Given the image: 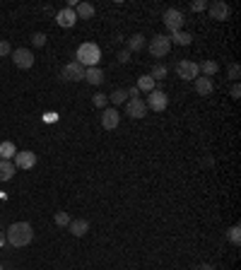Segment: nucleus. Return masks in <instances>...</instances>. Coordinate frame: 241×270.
I'll return each instance as SVG.
<instances>
[{
	"mask_svg": "<svg viewBox=\"0 0 241 270\" xmlns=\"http://www.w3.org/2000/svg\"><path fill=\"white\" fill-rule=\"evenodd\" d=\"M145 46H147V41H145L142 34H133V37L128 39V51H130V53H138V51H142Z\"/></svg>",
	"mask_w": 241,
	"mask_h": 270,
	"instance_id": "obj_19",
	"label": "nucleus"
},
{
	"mask_svg": "<svg viewBox=\"0 0 241 270\" xmlns=\"http://www.w3.org/2000/svg\"><path fill=\"white\" fill-rule=\"evenodd\" d=\"M166 73H169V70H166V65H164V63H155V65H152V70H150V77H152V80H164Z\"/></svg>",
	"mask_w": 241,
	"mask_h": 270,
	"instance_id": "obj_25",
	"label": "nucleus"
},
{
	"mask_svg": "<svg viewBox=\"0 0 241 270\" xmlns=\"http://www.w3.org/2000/svg\"><path fill=\"white\" fill-rule=\"evenodd\" d=\"M229 241H232L234 246H239V241H241V227L239 225H234V227L229 229Z\"/></svg>",
	"mask_w": 241,
	"mask_h": 270,
	"instance_id": "obj_29",
	"label": "nucleus"
},
{
	"mask_svg": "<svg viewBox=\"0 0 241 270\" xmlns=\"http://www.w3.org/2000/svg\"><path fill=\"white\" fill-rule=\"evenodd\" d=\"M109 102H111L114 106L125 104V102H128V92H125V89H114V92H111V97H109Z\"/></svg>",
	"mask_w": 241,
	"mask_h": 270,
	"instance_id": "obj_24",
	"label": "nucleus"
},
{
	"mask_svg": "<svg viewBox=\"0 0 241 270\" xmlns=\"http://www.w3.org/2000/svg\"><path fill=\"white\" fill-rule=\"evenodd\" d=\"M205 7H207V2H205V0H196V2H191V10H193V12H201V10H205Z\"/></svg>",
	"mask_w": 241,
	"mask_h": 270,
	"instance_id": "obj_32",
	"label": "nucleus"
},
{
	"mask_svg": "<svg viewBox=\"0 0 241 270\" xmlns=\"http://www.w3.org/2000/svg\"><path fill=\"white\" fill-rule=\"evenodd\" d=\"M17 154V150H15V143H0V159H12Z\"/></svg>",
	"mask_w": 241,
	"mask_h": 270,
	"instance_id": "obj_22",
	"label": "nucleus"
},
{
	"mask_svg": "<svg viewBox=\"0 0 241 270\" xmlns=\"http://www.w3.org/2000/svg\"><path fill=\"white\" fill-rule=\"evenodd\" d=\"M37 164V154L29 152V150H22V152L15 154V169H32Z\"/></svg>",
	"mask_w": 241,
	"mask_h": 270,
	"instance_id": "obj_12",
	"label": "nucleus"
},
{
	"mask_svg": "<svg viewBox=\"0 0 241 270\" xmlns=\"http://www.w3.org/2000/svg\"><path fill=\"white\" fill-rule=\"evenodd\" d=\"M169 48H171V41H169L166 34H155V37L150 39V53L155 58H164L169 53Z\"/></svg>",
	"mask_w": 241,
	"mask_h": 270,
	"instance_id": "obj_6",
	"label": "nucleus"
},
{
	"mask_svg": "<svg viewBox=\"0 0 241 270\" xmlns=\"http://www.w3.org/2000/svg\"><path fill=\"white\" fill-rule=\"evenodd\" d=\"M207 12H210V20L224 22V20H229V15H232V7H229L224 0H215V2L207 7Z\"/></svg>",
	"mask_w": 241,
	"mask_h": 270,
	"instance_id": "obj_9",
	"label": "nucleus"
},
{
	"mask_svg": "<svg viewBox=\"0 0 241 270\" xmlns=\"http://www.w3.org/2000/svg\"><path fill=\"white\" fill-rule=\"evenodd\" d=\"M198 70L202 73V77H212L220 70V63H217V61H202L201 65H198Z\"/></svg>",
	"mask_w": 241,
	"mask_h": 270,
	"instance_id": "obj_20",
	"label": "nucleus"
},
{
	"mask_svg": "<svg viewBox=\"0 0 241 270\" xmlns=\"http://www.w3.org/2000/svg\"><path fill=\"white\" fill-rule=\"evenodd\" d=\"M227 75H229V80L237 82V80L241 77V65L239 63H229V65H227Z\"/></svg>",
	"mask_w": 241,
	"mask_h": 270,
	"instance_id": "obj_27",
	"label": "nucleus"
},
{
	"mask_svg": "<svg viewBox=\"0 0 241 270\" xmlns=\"http://www.w3.org/2000/svg\"><path fill=\"white\" fill-rule=\"evenodd\" d=\"M176 75L181 77V80H186V82L201 77L198 63H193V61H179V63H176Z\"/></svg>",
	"mask_w": 241,
	"mask_h": 270,
	"instance_id": "obj_8",
	"label": "nucleus"
},
{
	"mask_svg": "<svg viewBox=\"0 0 241 270\" xmlns=\"http://www.w3.org/2000/svg\"><path fill=\"white\" fill-rule=\"evenodd\" d=\"M5 239H7L10 246H15V249H24V246L32 244L34 229H32L29 222H12V225L7 227V231H5Z\"/></svg>",
	"mask_w": 241,
	"mask_h": 270,
	"instance_id": "obj_1",
	"label": "nucleus"
},
{
	"mask_svg": "<svg viewBox=\"0 0 241 270\" xmlns=\"http://www.w3.org/2000/svg\"><path fill=\"white\" fill-rule=\"evenodd\" d=\"M128 61H130V51H128V48H123V51L119 53V63H128Z\"/></svg>",
	"mask_w": 241,
	"mask_h": 270,
	"instance_id": "obj_33",
	"label": "nucleus"
},
{
	"mask_svg": "<svg viewBox=\"0 0 241 270\" xmlns=\"http://www.w3.org/2000/svg\"><path fill=\"white\" fill-rule=\"evenodd\" d=\"M84 70H87V68H82L78 61H70V63L63 65L60 75H63L65 82H80V80H84Z\"/></svg>",
	"mask_w": 241,
	"mask_h": 270,
	"instance_id": "obj_7",
	"label": "nucleus"
},
{
	"mask_svg": "<svg viewBox=\"0 0 241 270\" xmlns=\"http://www.w3.org/2000/svg\"><path fill=\"white\" fill-rule=\"evenodd\" d=\"M84 80H87L89 84L99 87V84L104 82V73H101V68H99V65H97V68H87V70H84Z\"/></svg>",
	"mask_w": 241,
	"mask_h": 270,
	"instance_id": "obj_16",
	"label": "nucleus"
},
{
	"mask_svg": "<svg viewBox=\"0 0 241 270\" xmlns=\"http://www.w3.org/2000/svg\"><path fill=\"white\" fill-rule=\"evenodd\" d=\"M135 87H138L140 92H147V94H150V92L155 89V80H152L150 75H142L140 80H138V84H135Z\"/></svg>",
	"mask_w": 241,
	"mask_h": 270,
	"instance_id": "obj_23",
	"label": "nucleus"
},
{
	"mask_svg": "<svg viewBox=\"0 0 241 270\" xmlns=\"http://www.w3.org/2000/svg\"><path fill=\"white\" fill-rule=\"evenodd\" d=\"M94 5L92 2H78L75 5V15H78V20H92L94 17Z\"/></svg>",
	"mask_w": 241,
	"mask_h": 270,
	"instance_id": "obj_15",
	"label": "nucleus"
},
{
	"mask_svg": "<svg viewBox=\"0 0 241 270\" xmlns=\"http://www.w3.org/2000/svg\"><path fill=\"white\" fill-rule=\"evenodd\" d=\"M145 104H147V111H150V109H152V111H164L166 104H169V97H166L164 89H157V87H155V89L147 94Z\"/></svg>",
	"mask_w": 241,
	"mask_h": 270,
	"instance_id": "obj_4",
	"label": "nucleus"
},
{
	"mask_svg": "<svg viewBox=\"0 0 241 270\" xmlns=\"http://www.w3.org/2000/svg\"><path fill=\"white\" fill-rule=\"evenodd\" d=\"M125 92H128V97H130V99H138V94H140V89H138V87H130V89H125Z\"/></svg>",
	"mask_w": 241,
	"mask_h": 270,
	"instance_id": "obj_35",
	"label": "nucleus"
},
{
	"mask_svg": "<svg viewBox=\"0 0 241 270\" xmlns=\"http://www.w3.org/2000/svg\"><path fill=\"white\" fill-rule=\"evenodd\" d=\"M0 270H2V266H0Z\"/></svg>",
	"mask_w": 241,
	"mask_h": 270,
	"instance_id": "obj_38",
	"label": "nucleus"
},
{
	"mask_svg": "<svg viewBox=\"0 0 241 270\" xmlns=\"http://www.w3.org/2000/svg\"><path fill=\"white\" fill-rule=\"evenodd\" d=\"M5 244H7V239H5V231H0V249H2Z\"/></svg>",
	"mask_w": 241,
	"mask_h": 270,
	"instance_id": "obj_36",
	"label": "nucleus"
},
{
	"mask_svg": "<svg viewBox=\"0 0 241 270\" xmlns=\"http://www.w3.org/2000/svg\"><path fill=\"white\" fill-rule=\"evenodd\" d=\"M15 176V164L10 159H0V181H10Z\"/></svg>",
	"mask_w": 241,
	"mask_h": 270,
	"instance_id": "obj_18",
	"label": "nucleus"
},
{
	"mask_svg": "<svg viewBox=\"0 0 241 270\" xmlns=\"http://www.w3.org/2000/svg\"><path fill=\"white\" fill-rule=\"evenodd\" d=\"M10 53H12V46H10V41L0 39V56H10Z\"/></svg>",
	"mask_w": 241,
	"mask_h": 270,
	"instance_id": "obj_31",
	"label": "nucleus"
},
{
	"mask_svg": "<svg viewBox=\"0 0 241 270\" xmlns=\"http://www.w3.org/2000/svg\"><path fill=\"white\" fill-rule=\"evenodd\" d=\"M169 41H171V43H176V46H188V43L193 41V37H191L188 32H183V29H181V32L171 34V37H169Z\"/></svg>",
	"mask_w": 241,
	"mask_h": 270,
	"instance_id": "obj_21",
	"label": "nucleus"
},
{
	"mask_svg": "<svg viewBox=\"0 0 241 270\" xmlns=\"http://www.w3.org/2000/svg\"><path fill=\"white\" fill-rule=\"evenodd\" d=\"M10 56H12V61H15V68H20V70L34 68V53H32L29 48H15Z\"/></svg>",
	"mask_w": 241,
	"mask_h": 270,
	"instance_id": "obj_5",
	"label": "nucleus"
},
{
	"mask_svg": "<svg viewBox=\"0 0 241 270\" xmlns=\"http://www.w3.org/2000/svg\"><path fill=\"white\" fill-rule=\"evenodd\" d=\"M119 123H120L119 109H114V106H106V109H101V125H104L106 130H114V128H119Z\"/></svg>",
	"mask_w": 241,
	"mask_h": 270,
	"instance_id": "obj_11",
	"label": "nucleus"
},
{
	"mask_svg": "<svg viewBox=\"0 0 241 270\" xmlns=\"http://www.w3.org/2000/svg\"><path fill=\"white\" fill-rule=\"evenodd\" d=\"M56 225H58V227H68V225H70V215L63 212V210L56 212Z\"/></svg>",
	"mask_w": 241,
	"mask_h": 270,
	"instance_id": "obj_28",
	"label": "nucleus"
},
{
	"mask_svg": "<svg viewBox=\"0 0 241 270\" xmlns=\"http://www.w3.org/2000/svg\"><path fill=\"white\" fill-rule=\"evenodd\" d=\"M161 22H164V27L171 32V34H176V32H181L183 29V12L181 10H176V7H169L164 15H161Z\"/></svg>",
	"mask_w": 241,
	"mask_h": 270,
	"instance_id": "obj_3",
	"label": "nucleus"
},
{
	"mask_svg": "<svg viewBox=\"0 0 241 270\" xmlns=\"http://www.w3.org/2000/svg\"><path fill=\"white\" fill-rule=\"evenodd\" d=\"M193 82H196V94H201V97H210L212 89H215L212 77H196Z\"/></svg>",
	"mask_w": 241,
	"mask_h": 270,
	"instance_id": "obj_14",
	"label": "nucleus"
},
{
	"mask_svg": "<svg viewBox=\"0 0 241 270\" xmlns=\"http://www.w3.org/2000/svg\"><path fill=\"white\" fill-rule=\"evenodd\" d=\"M92 102H94V106H97V109H106V106H109V94H104V92H97Z\"/></svg>",
	"mask_w": 241,
	"mask_h": 270,
	"instance_id": "obj_26",
	"label": "nucleus"
},
{
	"mask_svg": "<svg viewBox=\"0 0 241 270\" xmlns=\"http://www.w3.org/2000/svg\"><path fill=\"white\" fill-rule=\"evenodd\" d=\"M56 22L60 24V27H75V22H78V15H75V10H70V7H65V10H60L58 15H56Z\"/></svg>",
	"mask_w": 241,
	"mask_h": 270,
	"instance_id": "obj_13",
	"label": "nucleus"
},
{
	"mask_svg": "<svg viewBox=\"0 0 241 270\" xmlns=\"http://www.w3.org/2000/svg\"><path fill=\"white\" fill-rule=\"evenodd\" d=\"M229 94H232L234 99H239V97H241V87H239V82H237V84L232 87V92H229Z\"/></svg>",
	"mask_w": 241,
	"mask_h": 270,
	"instance_id": "obj_34",
	"label": "nucleus"
},
{
	"mask_svg": "<svg viewBox=\"0 0 241 270\" xmlns=\"http://www.w3.org/2000/svg\"><path fill=\"white\" fill-rule=\"evenodd\" d=\"M99 58H101V48L97 43H92V41L82 43L80 48H78V63H80L82 68H97Z\"/></svg>",
	"mask_w": 241,
	"mask_h": 270,
	"instance_id": "obj_2",
	"label": "nucleus"
},
{
	"mask_svg": "<svg viewBox=\"0 0 241 270\" xmlns=\"http://www.w3.org/2000/svg\"><path fill=\"white\" fill-rule=\"evenodd\" d=\"M68 229H70L73 236H84V234L89 231V222H87V220H70Z\"/></svg>",
	"mask_w": 241,
	"mask_h": 270,
	"instance_id": "obj_17",
	"label": "nucleus"
},
{
	"mask_svg": "<svg viewBox=\"0 0 241 270\" xmlns=\"http://www.w3.org/2000/svg\"><path fill=\"white\" fill-rule=\"evenodd\" d=\"M125 111L130 118H145L147 116V104H145V99H128L125 102Z\"/></svg>",
	"mask_w": 241,
	"mask_h": 270,
	"instance_id": "obj_10",
	"label": "nucleus"
},
{
	"mask_svg": "<svg viewBox=\"0 0 241 270\" xmlns=\"http://www.w3.org/2000/svg\"><path fill=\"white\" fill-rule=\"evenodd\" d=\"M32 41H34L37 48H41V46H46V34H43V32H37V34L32 37Z\"/></svg>",
	"mask_w": 241,
	"mask_h": 270,
	"instance_id": "obj_30",
	"label": "nucleus"
},
{
	"mask_svg": "<svg viewBox=\"0 0 241 270\" xmlns=\"http://www.w3.org/2000/svg\"><path fill=\"white\" fill-rule=\"evenodd\" d=\"M198 270H215V268H212V266L207 263V266H198Z\"/></svg>",
	"mask_w": 241,
	"mask_h": 270,
	"instance_id": "obj_37",
	"label": "nucleus"
}]
</instances>
